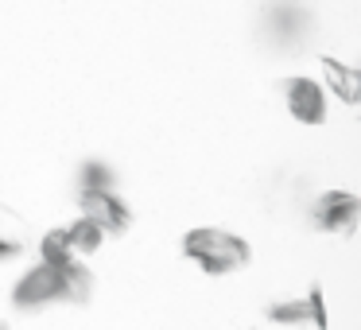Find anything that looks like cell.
<instances>
[{"label":"cell","instance_id":"1","mask_svg":"<svg viewBox=\"0 0 361 330\" xmlns=\"http://www.w3.org/2000/svg\"><path fill=\"white\" fill-rule=\"evenodd\" d=\"M94 299V272L82 260L66 268H47V264H32L16 283H12V303L20 311H43L51 303H90Z\"/></svg>","mask_w":361,"mask_h":330},{"label":"cell","instance_id":"2","mask_svg":"<svg viewBox=\"0 0 361 330\" xmlns=\"http://www.w3.org/2000/svg\"><path fill=\"white\" fill-rule=\"evenodd\" d=\"M183 257L198 264L206 276H233L252 264V245L241 233L218 226H198L183 233Z\"/></svg>","mask_w":361,"mask_h":330},{"label":"cell","instance_id":"3","mask_svg":"<svg viewBox=\"0 0 361 330\" xmlns=\"http://www.w3.org/2000/svg\"><path fill=\"white\" fill-rule=\"evenodd\" d=\"M78 210L86 221H94L97 229L109 237H125L133 229V206L117 195V190H78Z\"/></svg>","mask_w":361,"mask_h":330},{"label":"cell","instance_id":"4","mask_svg":"<svg viewBox=\"0 0 361 330\" xmlns=\"http://www.w3.org/2000/svg\"><path fill=\"white\" fill-rule=\"evenodd\" d=\"M311 221L319 233L350 237L361 221V198L353 190H322L311 206Z\"/></svg>","mask_w":361,"mask_h":330},{"label":"cell","instance_id":"5","mask_svg":"<svg viewBox=\"0 0 361 330\" xmlns=\"http://www.w3.org/2000/svg\"><path fill=\"white\" fill-rule=\"evenodd\" d=\"M283 105H288L291 121L299 125H322L326 121V90L319 86V78H307V74H291L280 82Z\"/></svg>","mask_w":361,"mask_h":330},{"label":"cell","instance_id":"6","mask_svg":"<svg viewBox=\"0 0 361 330\" xmlns=\"http://www.w3.org/2000/svg\"><path fill=\"white\" fill-rule=\"evenodd\" d=\"M264 24H268V43L283 51H295L311 39V12L299 8V4H272L264 12Z\"/></svg>","mask_w":361,"mask_h":330},{"label":"cell","instance_id":"7","mask_svg":"<svg viewBox=\"0 0 361 330\" xmlns=\"http://www.w3.org/2000/svg\"><path fill=\"white\" fill-rule=\"evenodd\" d=\"M322 90L330 86V94L345 105H357L361 102V71L353 63H342V59H322Z\"/></svg>","mask_w":361,"mask_h":330},{"label":"cell","instance_id":"8","mask_svg":"<svg viewBox=\"0 0 361 330\" xmlns=\"http://www.w3.org/2000/svg\"><path fill=\"white\" fill-rule=\"evenodd\" d=\"M63 233H66V241H71V249H74V257H78V260L82 257H94V252L105 245V233L94 226V221H86V218H74Z\"/></svg>","mask_w":361,"mask_h":330},{"label":"cell","instance_id":"9","mask_svg":"<svg viewBox=\"0 0 361 330\" xmlns=\"http://www.w3.org/2000/svg\"><path fill=\"white\" fill-rule=\"evenodd\" d=\"M74 249H71V241H66V233L63 229H47V233L39 237V264H47V268H66V264H74Z\"/></svg>","mask_w":361,"mask_h":330},{"label":"cell","instance_id":"10","mask_svg":"<svg viewBox=\"0 0 361 330\" xmlns=\"http://www.w3.org/2000/svg\"><path fill=\"white\" fill-rule=\"evenodd\" d=\"M264 314H268V322H276V326H307V322H311V311H307L303 295L276 299V303H268Z\"/></svg>","mask_w":361,"mask_h":330},{"label":"cell","instance_id":"11","mask_svg":"<svg viewBox=\"0 0 361 330\" xmlns=\"http://www.w3.org/2000/svg\"><path fill=\"white\" fill-rule=\"evenodd\" d=\"M307 311H311V326L314 330H330V314H326V295H322V288L314 283V288H307Z\"/></svg>","mask_w":361,"mask_h":330},{"label":"cell","instance_id":"12","mask_svg":"<svg viewBox=\"0 0 361 330\" xmlns=\"http://www.w3.org/2000/svg\"><path fill=\"white\" fill-rule=\"evenodd\" d=\"M16 257H24V237L0 233V264H4V260H16Z\"/></svg>","mask_w":361,"mask_h":330},{"label":"cell","instance_id":"13","mask_svg":"<svg viewBox=\"0 0 361 330\" xmlns=\"http://www.w3.org/2000/svg\"><path fill=\"white\" fill-rule=\"evenodd\" d=\"M0 233H8V237H24V226H20V218H12L4 206H0Z\"/></svg>","mask_w":361,"mask_h":330},{"label":"cell","instance_id":"14","mask_svg":"<svg viewBox=\"0 0 361 330\" xmlns=\"http://www.w3.org/2000/svg\"><path fill=\"white\" fill-rule=\"evenodd\" d=\"M0 330H8V322H0Z\"/></svg>","mask_w":361,"mask_h":330}]
</instances>
